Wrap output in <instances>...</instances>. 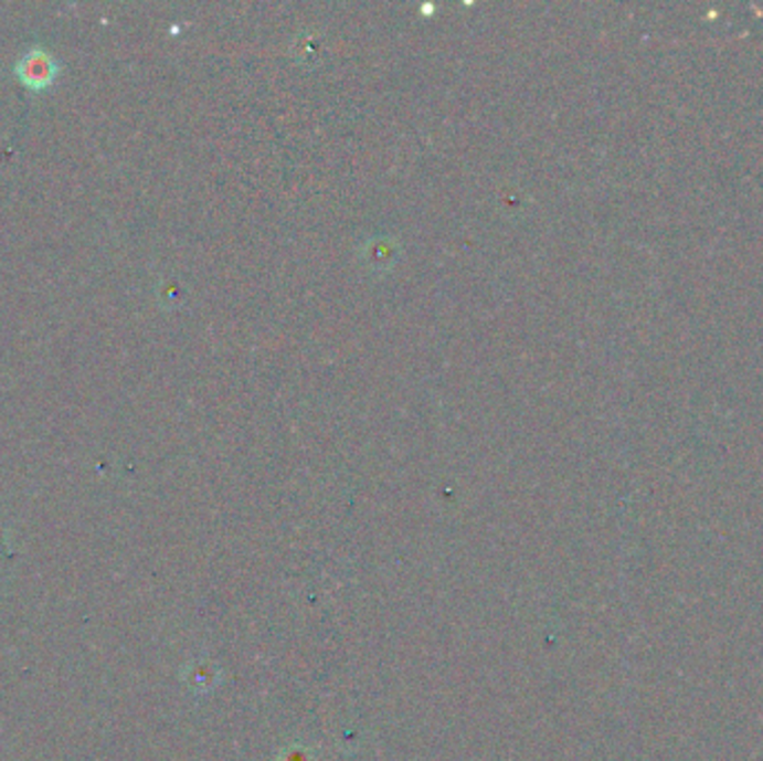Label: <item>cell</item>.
Listing matches in <instances>:
<instances>
[{
    "mask_svg": "<svg viewBox=\"0 0 763 761\" xmlns=\"http://www.w3.org/2000/svg\"><path fill=\"white\" fill-rule=\"evenodd\" d=\"M59 74H61V65L45 47H30L14 67V76L34 92H43L52 87Z\"/></svg>",
    "mask_w": 763,
    "mask_h": 761,
    "instance_id": "cell-1",
    "label": "cell"
}]
</instances>
